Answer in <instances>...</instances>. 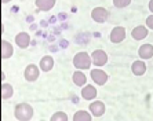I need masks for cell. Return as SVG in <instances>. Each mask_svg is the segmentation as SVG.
<instances>
[{
  "instance_id": "obj_1",
  "label": "cell",
  "mask_w": 153,
  "mask_h": 121,
  "mask_svg": "<svg viewBox=\"0 0 153 121\" xmlns=\"http://www.w3.org/2000/svg\"><path fill=\"white\" fill-rule=\"evenodd\" d=\"M14 116L19 121H30L33 117V107L28 103H19L14 109Z\"/></svg>"
},
{
  "instance_id": "obj_2",
  "label": "cell",
  "mask_w": 153,
  "mask_h": 121,
  "mask_svg": "<svg viewBox=\"0 0 153 121\" xmlns=\"http://www.w3.org/2000/svg\"><path fill=\"white\" fill-rule=\"evenodd\" d=\"M93 63V59L90 57L87 52H77L73 58V65H75V68L79 69V70H82V69H90Z\"/></svg>"
},
{
  "instance_id": "obj_3",
  "label": "cell",
  "mask_w": 153,
  "mask_h": 121,
  "mask_svg": "<svg viewBox=\"0 0 153 121\" xmlns=\"http://www.w3.org/2000/svg\"><path fill=\"white\" fill-rule=\"evenodd\" d=\"M109 39H111V41L114 44L121 43V41L126 39V29L123 28V26H116V28H113L111 32V36H109Z\"/></svg>"
},
{
  "instance_id": "obj_4",
  "label": "cell",
  "mask_w": 153,
  "mask_h": 121,
  "mask_svg": "<svg viewBox=\"0 0 153 121\" xmlns=\"http://www.w3.org/2000/svg\"><path fill=\"white\" fill-rule=\"evenodd\" d=\"M91 59H93V63L95 66H103L108 62V55L103 50H95L91 54Z\"/></svg>"
},
{
  "instance_id": "obj_5",
  "label": "cell",
  "mask_w": 153,
  "mask_h": 121,
  "mask_svg": "<svg viewBox=\"0 0 153 121\" xmlns=\"http://www.w3.org/2000/svg\"><path fill=\"white\" fill-rule=\"evenodd\" d=\"M91 18L98 24H102L108 18V10L105 7H95L91 11Z\"/></svg>"
},
{
  "instance_id": "obj_6",
  "label": "cell",
  "mask_w": 153,
  "mask_h": 121,
  "mask_svg": "<svg viewBox=\"0 0 153 121\" xmlns=\"http://www.w3.org/2000/svg\"><path fill=\"white\" fill-rule=\"evenodd\" d=\"M24 76H25V80L29 83L36 81L37 77H39V68L36 65H28L24 72Z\"/></svg>"
},
{
  "instance_id": "obj_7",
  "label": "cell",
  "mask_w": 153,
  "mask_h": 121,
  "mask_svg": "<svg viewBox=\"0 0 153 121\" xmlns=\"http://www.w3.org/2000/svg\"><path fill=\"white\" fill-rule=\"evenodd\" d=\"M91 78H93V81L95 84L103 86L108 81V75L101 69H94V70H91Z\"/></svg>"
},
{
  "instance_id": "obj_8",
  "label": "cell",
  "mask_w": 153,
  "mask_h": 121,
  "mask_svg": "<svg viewBox=\"0 0 153 121\" xmlns=\"http://www.w3.org/2000/svg\"><path fill=\"white\" fill-rule=\"evenodd\" d=\"M105 110H106V107H105L103 102H101V100H95V102H93L90 105V113L93 116H95V117H101L105 113Z\"/></svg>"
},
{
  "instance_id": "obj_9",
  "label": "cell",
  "mask_w": 153,
  "mask_h": 121,
  "mask_svg": "<svg viewBox=\"0 0 153 121\" xmlns=\"http://www.w3.org/2000/svg\"><path fill=\"white\" fill-rule=\"evenodd\" d=\"M82 96H83V99L85 100H93L95 99V96H97V89L94 86H91V84H87V86L83 87L82 89Z\"/></svg>"
},
{
  "instance_id": "obj_10",
  "label": "cell",
  "mask_w": 153,
  "mask_h": 121,
  "mask_svg": "<svg viewBox=\"0 0 153 121\" xmlns=\"http://www.w3.org/2000/svg\"><path fill=\"white\" fill-rule=\"evenodd\" d=\"M15 43H17V46L19 48H26L29 46V43H30V37H29L28 33L21 32L15 36Z\"/></svg>"
},
{
  "instance_id": "obj_11",
  "label": "cell",
  "mask_w": 153,
  "mask_h": 121,
  "mask_svg": "<svg viewBox=\"0 0 153 121\" xmlns=\"http://www.w3.org/2000/svg\"><path fill=\"white\" fill-rule=\"evenodd\" d=\"M131 36H132V39H135V40H143L148 36V26H137V28L132 29V32H131Z\"/></svg>"
},
{
  "instance_id": "obj_12",
  "label": "cell",
  "mask_w": 153,
  "mask_h": 121,
  "mask_svg": "<svg viewBox=\"0 0 153 121\" xmlns=\"http://www.w3.org/2000/svg\"><path fill=\"white\" fill-rule=\"evenodd\" d=\"M138 54L142 59H150L153 57V46L152 44H143L139 47Z\"/></svg>"
},
{
  "instance_id": "obj_13",
  "label": "cell",
  "mask_w": 153,
  "mask_h": 121,
  "mask_svg": "<svg viewBox=\"0 0 153 121\" xmlns=\"http://www.w3.org/2000/svg\"><path fill=\"white\" fill-rule=\"evenodd\" d=\"M36 7L42 11H48L55 6V0H36Z\"/></svg>"
},
{
  "instance_id": "obj_14",
  "label": "cell",
  "mask_w": 153,
  "mask_h": 121,
  "mask_svg": "<svg viewBox=\"0 0 153 121\" xmlns=\"http://www.w3.org/2000/svg\"><path fill=\"white\" fill-rule=\"evenodd\" d=\"M131 70L135 76H142L146 72V65L143 61H135L131 66Z\"/></svg>"
},
{
  "instance_id": "obj_15",
  "label": "cell",
  "mask_w": 153,
  "mask_h": 121,
  "mask_svg": "<svg viewBox=\"0 0 153 121\" xmlns=\"http://www.w3.org/2000/svg\"><path fill=\"white\" fill-rule=\"evenodd\" d=\"M54 66V59L50 57V55H46L43 57L42 61H40V69L43 72H50Z\"/></svg>"
},
{
  "instance_id": "obj_16",
  "label": "cell",
  "mask_w": 153,
  "mask_h": 121,
  "mask_svg": "<svg viewBox=\"0 0 153 121\" xmlns=\"http://www.w3.org/2000/svg\"><path fill=\"white\" fill-rule=\"evenodd\" d=\"M13 46L8 43L7 40H1V58L3 59H7L13 55Z\"/></svg>"
},
{
  "instance_id": "obj_17",
  "label": "cell",
  "mask_w": 153,
  "mask_h": 121,
  "mask_svg": "<svg viewBox=\"0 0 153 121\" xmlns=\"http://www.w3.org/2000/svg\"><path fill=\"white\" fill-rule=\"evenodd\" d=\"M73 83L79 87H84V86H87V84H85V83H87V77H85V75L83 72L77 70L73 73Z\"/></svg>"
},
{
  "instance_id": "obj_18",
  "label": "cell",
  "mask_w": 153,
  "mask_h": 121,
  "mask_svg": "<svg viewBox=\"0 0 153 121\" xmlns=\"http://www.w3.org/2000/svg\"><path fill=\"white\" fill-rule=\"evenodd\" d=\"M13 94H14L13 87H11L10 84H7V83H3V84H1V98H3L4 100L10 99L11 96H13Z\"/></svg>"
},
{
  "instance_id": "obj_19",
  "label": "cell",
  "mask_w": 153,
  "mask_h": 121,
  "mask_svg": "<svg viewBox=\"0 0 153 121\" xmlns=\"http://www.w3.org/2000/svg\"><path fill=\"white\" fill-rule=\"evenodd\" d=\"M73 121H91V114L85 110H79L73 116Z\"/></svg>"
},
{
  "instance_id": "obj_20",
  "label": "cell",
  "mask_w": 153,
  "mask_h": 121,
  "mask_svg": "<svg viewBox=\"0 0 153 121\" xmlns=\"http://www.w3.org/2000/svg\"><path fill=\"white\" fill-rule=\"evenodd\" d=\"M50 121H68V116L64 113V111H57L51 116Z\"/></svg>"
},
{
  "instance_id": "obj_21",
  "label": "cell",
  "mask_w": 153,
  "mask_h": 121,
  "mask_svg": "<svg viewBox=\"0 0 153 121\" xmlns=\"http://www.w3.org/2000/svg\"><path fill=\"white\" fill-rule=\"evenodd\" d=\"M131 3V0H113V6L117 8H124Z\"/></svg>"
},
{
  "instance_id": "obj_22",
  "label": "cell",
  "mask_w": 153,
  "mask_h": 121,
  "mask_svg": "<svg viewBox=\"0 0 153 121\" xmlns=\"http://www.w3.org/2000/svg\"><path fill=\"white\" fill-rule=\"evenodd\" d=\"M146 26L150 29H153V15H150V17L146 18Z\"/></svg>"
},
{
  "instance_id": "obj_23",
  "label": "cell",
  "mask_w": 153,
  "mask_h": 121,
  "mask_svg": "<svg viewBox=\"0 0 153 121\" xmlns=\"http://www.w3.org/2000/svg\"><path fill=\"white\" fill-rule=\"evenodd\" d=\"M149 10H150V13H153V0L149 1Z\"/></svg>"
},
{
  "instance_id": "obj_24",
  "label": "cell",
  "mask_w": 153,
  "mask_h": 121,
  "mask_svg": "<svg viewBox=\"0 0 153 121\" xmlns=\"http://www.w3.org/2000/svg\"><path fill=\"white\" fill-rule=\"evenodd\" d=\"M1 1H3V3L6 4V3H8V1H11V0H1Z\"/></svg>"
}]
</instances>
